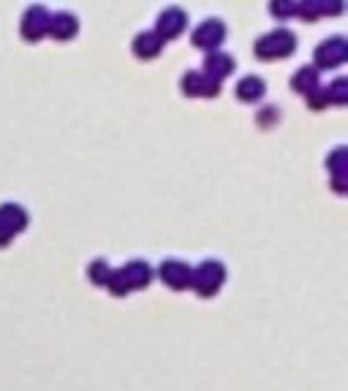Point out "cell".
Segmentation results:
<instances>
[{
    "instance_id": "7a4b0ae2",
    "label": "cell",
    "mask_w": 348,
    "mask_h": 391,
    "mask_svg": "<svg viewBox=\"0 0 348 391\" xmlns=\"http://www.w3.org/2000/svg\"><path fill=\"white\" fill-rule=\"evenodd\" d=\"M223 275H226V269H223V264H218V261H204L196 272H190V285L199 291V294H215L218 288H221V283H223Z\"/></svg>"
},
{
    "instance_id": "4fadbf2b",
    "label": "cell",
    "mask_w": 348,
    "mask_h": 391,
    "mask_svg": "<svg viewBox=\"0 0 348 391\" xmlns=\"http://www.w3.org/2000/svg\"><path fill=\"white\" fill-rule=\"evenodd\" d=\"M261 92H264V82H261L258 76H245V79L237 85V95H239L242 101H256V98H261Z\"/></svg>"
},
{
    "instance_id": "8fae6325",
    "label": "cell",
    "mask_w": 348,
    "mask_h": 391,
    "mask_svg": "<svg viewBox=\"0 0 348 391\" xmlns=\"http://www.w3.org/2000/svg\"><path fill=\"white\" fill-rule=\"evenodd\" d=\"M49 33L55 38H71L76 33V17L69 11H60V14L49 17Z\"/></svg>"
},
{
    "instance_id": "2e32d148",
    "label": "cell",
    "mask_w": 348,
    "mask_h": 391,
    "mask_svg": "<svg viewBox=\"0 0 348 391\" xmlns=\"http://www.w3.org/2000/svg\"><path fill=\"white\" fill-rule=\"evenodd\" d=\"M90 277H93L98 285H106V280H109V266L101 264V261H95L93 266H90Z\"/></svg>"
},
{
    "instance_id": "52a82bcc",
    "label": "cell",
    "mask_w": 348,
    "mask_h": 391,
    "mask_svg": "<svg viewBox=\"0 0 348 391\" xmlns=\"http://www.w3.org/2000/svg\"><path fill=\"white\" fill-rule=\"evenodd\" d=\"M120 275H123L125 288L131 291V288H144L150 283V277H153V269L144 261H131L125 269H120Z\"/></svg>"
},
{
    "instance_id": "7c38bea8",
    "label": "cell",
    "mask_w": 348,
    "mask_h": 391,
    "mask_svg": "<svg viewBox=\"0 0 348 391\" xmlns=\"http://www.w3.org/2000/svg\"><path fill=\"white\" fill-rule=\"evenodd\" d=\"M134 49H137V55H139V57H155V55L161 52V38H158L153 30L139 33V36H137V41H134Z\"/></svg>"
},
{
    "instance_id": "8992f818",
    "label": "cell",
    "mask_w": 348,
    "mask_h": 391,
    "mask_svg": "<svg viewBox=\"0 0 348 391\" xmlns=\"http://www.w3.org/2000/svg\"><path fill=\"white\" fill-rule=\"evenodd\" d=\"M346 60V41L343 38H329L316 49V63L319 66H337Z\"/></svg>"
},
{
    "instance_id": "6da1fadb",
    "label": "cell",
    "mask_w": 348,
    "mask_h": 391,
    "mask_svg": "<svg viewBox=\"0 0 348 391\" xmlns=\"http://www.w3.org/2000/svg\"><path fill=\"white\" fill-rule=\"evenodd\" d=\"M294 33L288 27H278L272 33H267L264 38L256 41V55L258 57H283V55H291L294 52Z\"/></svg>"
},
{
    "instance_id": "5bb4252c",
    "label": "cell",
    "mask_w": 348,
    "mask_h": 391,
    "mask_svg": "<svg viewBox=\"0 0 348 391\" xmlns=\"http://www.w3.org/2000/svg\"><path fill=\"white\" fill-rule=\"evenodd\" d=\"M291 85H294V90L300 92H313L319 87V73H316V69H302L294 73Z\"/></svg>"
},
{
    "instance_id": "277c9868",
    "label": "cell",
    "mask_w": 348,
    "mask_h": 391,
    "mask_svg": "<svg viewBox=\"0 0 348 391\" xmlns=\"http://www.w3.org/2000/svg\"><path fill=\"white\" fill-rule=\"evenodd\" d=\"M186 27V11L183 8H166L161 17H158V24H155V36L158 38H174L180 36Z\"/></svg>"
},
{
    "instance_id": "30bf717a",
    "label": "cell",
    "mask_w": 348,
    "mask_h": 391,
    "mask_svg": "<svg viewBox=\"0 0 348 391\" xmlns=\"http://www.w3.org/2000/svg\"><path fill=\"white\" fill-rule=\"evenodd\" d=\"M25 223H27V215H25L22 207H17V204H3L0 207V226L8 234L25 229Z\"/></svg>"
},
{
    "instance_id": "3957f363",
    "label": "cell",
    "mask_w": 348,
    "mask_h": 391,
    "mask_svg": "<svg viewBox=\"0 0 348 391\" xmlns=\"http://www.w3.org/2000/svg\"><path fill=\"white\" fill-rule=\"evenodd\" d=\"M223 36H226V27L221 20H204L193 30V44L202 46V49H215L223 41Z\"/></svg>"
},
{
    "instance_id": "ba28073f",
    "label": "cell",
    "mask_w": 348,
    "mask_h": 391,
    "mask_svg": "<svg viewBox=\"0 0 348 391\" xmlns=\"http://www.w3.org/2000/svg\"><path fill=\"white\" fill-rule=\"evenodd\" d=\"M161 277L172 288H186V285H190V269H188L183 261H166L161 266Z\"/></svg>"
},
{
    "instance_id": "5b68a950",
    "label": "cell",
    "mask_w": 348,
    "mask_h": 391,
    "mask_svg": "<svg viewBox=\"0 0 348 391\" xmlns=\"http://www.w3.org/2000/svg\"><path fill=\"white\" fill-rule=\"evenodd\" d=\"M49 30V11L47 8H41V6H33V8H27V14H25L22 20V33L27 38H39V36H44Z\"/></svg>"
},
{
    "instance_id": "9a60e30c",
    "label": "cell",
    "mask_w": 348,
    "mask_h": 391,
    "mask_svg": "<svg viewBox=\"0 0 348 391\" xmlns=\"http://www.w3.org/2000/svg\"><path fill=\"white\" fill-rule=\"evenodd\" d=\"M183 87H186L188 95H204V73H196V71L186 73Z\"/></svg>"
},
{
    "instance_id": "9c48e42d",
    "label": "cell",
    "mask_w": 348,
    "mask_h": 391,
    "mask_svg": "<svg viewBox=\"0 0 348 391\" xmlns=\"http://www.w3.org/2000/svg\"><path fill=\"white\" fill-rule=\"evenodd\" d=\"M232 69H234V60L229 55H223V52H212V55H207V60H204V73L212 76V79H218V82L226 73H232Z\"/></svg>"
},
{
    "instance_id": "ac0fdd59",
    "label": "cell",
    "mask_w": 348,
    "mask_h": 391,
    "mask_svg": "<svg viewBox=\"0 0 348 391\" xmlns=\"http://www.w3.org/2000/svg\"><path fill=\"white\" fill-rule=\"evenodd\" d=\"M272 11H275L278 17H288V14H294L297 8H294V6H288V3H275V6H272Z\"/></svg>"
},
{
    "instance_id": "d6986e66",
    "label": "cell",
    "mask_w": 348,
    "mask_h": 391,
    "mask_svg": "<svg viewBox=\"0 0 348 391\" xmlns=\"http://www.w3.org/2000/svg\"><path fill=\"white\" fill-rule=\"evenodd\" d=\"M8 236H11V234L0 226V248H3V245H8Z\"/></svg>"
},
{
    "instance_id": "e0dca14e",
    "label": "cell",
    "mask_w": 348,
    "mask_h": 391,
    "mask_svg": "<svg viewBox=\"0 0 348 391\" xmlns=\"http://www.w3.org/2000/svg\"><path fill=\"white\" fill-rule=\"evenodd\" d=\"M326 98H335L337 104L346 101V79H337L332 87H326Z\"/></svg>"
}]
</instances>
